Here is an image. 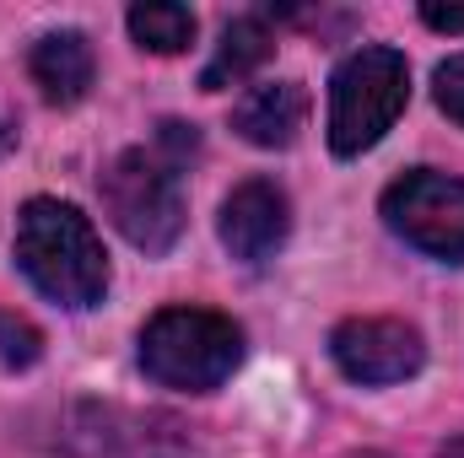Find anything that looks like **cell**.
<instances>
[{"instance_id": "cell-1", "label": "cell", "mask_w": 464, "mask_h": 458, "mask_svg": "<svg viewBox=\"0 0 464 458\" xmlns=\"http://www.w3.org/2000/svg\"><path fill=\"white\" fill-rule=\"evenodd\" d=\"M16 264L60 308H98L109 291V253L92 222L60 200H27L16 216Z\"/></svg>"}, {"instance_id": "cell-2", "label": "cell", "mask_w": 464, "mask_h": 458, "mask_svg": "<svg viewBox=\"0 0 464 458\" xmlns=\"http://www.w3.org/2000/svg\"><path fill=\"white\" fill-rule=\"evenodd\" d=\"M243 361V329L211 308H162L140 329V367L162 388L211 394Z\"/></svg>"}, {"instance_id": "cell-3", "label": "cell", "mask_w": 464, "mask_h": 458, "mask_svg": "<svg viewBox=\"0 0 464 458\" xmlns=\"http://www.w3.org/2000/svg\"><path fill=\"white\" fill-rule=\"evenodd\" d=\"M411 103V65L400 49H356L330 87V146L335 157H362L378 146Z\"/></svg>"}, {"instance_id": "cell-4", "label": "cell", "mask_w": 464, "mask_h": 458, "mask_svg": "<svg viewBox=\"0 0 464 458\" xmlns=\"http://www.w3.org/2000/svg\"><path fill=\"white\" fill-rule=\"evenodd\" d=\"M179 173L157 146H135L119 151L103 173V205L114 216V227L140 248V253H168L184 232V189Z\"/></svg>"}, {"instance_id": "cell-5", "label": "cell", "mask_w": 464, "mask_h": 458, "mask_svg": "<svg viewBox=\"0 0 464 458\" xmlns=\"http://www.w3.org/2000/svg\"><path fill=\"white\" fill-rule=\"evenodd\" d=\"M383 222L432 259H464V178L416 167L383 189Z\"/></svg>"}, {"instance_id": "cell-6", "label": "cell", "mask_w": 464, "mask_h": 458, "mask_svg": "<svg viewBox=\"0 0 464 458\" xmlns=\"http://www.w3.org/2000/svg\"><path fill=\"white\" fill-rule=\"evenodd\" d=\"M330 356H335V367L346 372L351 383L383 388V383L416 377L421 361H427V345L400 319H346L330 335Z\"/></svg>"}, {"instance_id": "cell-7", "label": "cell", "mask_w": 464, "mask_h": 458, "mask_svg": "<svg viewBox=\"0 0 464 458\" xmlns=\"http://www.w3.org/2000/svg\"><path fill=\"white\" fill-rule=\"evenodd\" d=\"M286 232H292V205L270 178H248L222 200V243L243 264H265L270 253H281Z\"/></svg>"}, {"instance_id": "cell-8", "label": "cell", "mask_w": 464, "mask_h": 458, "mask_svg": "<svg viewBox=\"0 0 464 458\" xmlns=\"http://www.w3.org/2000/svg\"><path fill=\"white\" fill-rule=\"evenodd\" d=\"M308 119V92L297 81H270V87H254L237 109H232V129L248 140V146H265V151H281L297 140Z\"/></svg>"}, {"instance_id": "cell-9", "label": "cell", "mask_w": 464, "mask_h": 458, "mask_svg": "<svg viewBox=\"0 0 464 458\" xmlns=\"http://www.w3.org/2000/svg\"><path fill=\"white\" fill-rule=\"evenodd\" d=\"M27 71L33 81L44 87L49 103H82L87 87H92V43L82 33H44L27 54Z\"/></svg>"}, {"instance_id": "cell-10", "label": "cell", "mask_w": 464, "mask_h": 458, "mask_svg": "<svg viewBox=\"0 0 464 458\" xmlns=\"http://www.w3.org/2000/svg\"><path fill=\"white\" fill-rule=\"evenodd\" d=\"M270 49H276V38H270V27L259 16H232L227 27H222V43H217L211 65L200 71V87L206 92H227L237 81H248L270 60Z\"/></svg>"}, {"instance_id": "cell-11", "label": "cell", "mask_w": 464, "mask_h": 458, "mask_svg": "<svg viewBox=\"0 0 464 458\" xmlns=\"http://www.w3.org/2000/svg\"><path fill=\"white\" fill-rule=\"evenodd\" d=\"M151 426V415H124V410H103L98 415V432H82V437H98V453L92 458H114V448H130L124 458H189V443L179 437L184 426L173 421L168 432H151V437H140Z\"/></svg>"}, {"instance_id": "cell-12", "label": "cell", "mask_w": 464, "mask_h": 458, "mask_svg": "<svg viewBox=\"0 0 464 458\" xmlns=\"http://www.w3.org/2000/svg\"><path fill=\"white\" fill-rule=\"evenodd\" d=\"M130 38L151 54H179L195 43V11L189 5H168V0H146L130 5Z\"/></svg>"}, {"instance_id": "cell-13", "label": "cell", "mask_w": 464, "mask_h": 458, "mask_svg": "<svg viewBox=\"0 0 464 458\" xmlns=\"http://www.w3.org/2000/svg\"><path fill=\"white\" fill-rule=\"evenodd\" d=\"M44 356V335L22 313H0V367H33Z\"/></svg>"}, {"instance_id": "cell-14", "label": "cell", "mask_w": 464, "mask_h": 458, "mask_svg": "<svg viewBox=\"0 0 464 458\" xmlns=\"http://www.w3.org/2000/svg\"><path fill=\"white\" fill-rule=\"evenodd\" d=\"M432 92H438V109L454 119V124H464V54H454V60L438 65Z\"/></svg>"}, {"instance_id": "cell-15", "label": "cell", "mask_w": 464, "mask_h": 458, "mask_svg": "<svg viewBox=\"0 0 464 458\" xmlns=\"http://www.w3.org/2000/svg\"><path fill=\"white\" fill-rule=\"evenodd\" d=\"M421 22H427V27H438V33H464V5L427 0V5H421Z\"/></svg>"}, {"instance_id": "cell-16", "label": "cell", "mask_w": 464, "mask_h": 458, "mask_svg": "<svg viewBox=\"0 0 464 458\" xmlns=\"http://www.w3.org/2000/svg\"><path fill=\"white\" fill-rule=\"evenodd\" d=\"M438 458H464V437H454V443H449V448H443Z\"/></svg>"}, {"instance_id": "cell-17", "label": "cell", "mask_w": 464, "mask_h": 458, "mask_svg": "<svg viewBox=\"0 0 464 458\" xmlns=\"http://www.w3.org/2000/svg\"><path fill=\"white\" fill-rule=\"evenodd\" d=\"M356 458H383V453H356Z\"/></svg>"}]
</instances>
